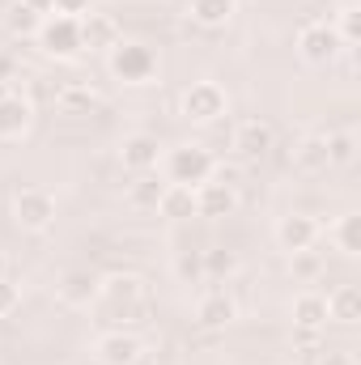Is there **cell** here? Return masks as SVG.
<instances>
[{
	"label": "cell",
	"mask_w": 361,
	"mask_h": 365,
	"mask_svg": "<svg viewBox=\"0 0 361 365\" xmlns=\"http://www.w3.org/2000/svg\"><path fill=\"white\" fill-rule=\"evenodd\" d=\"M145 297H149L145 276L111 272V276H98V297H93V306H98L106 319H136V314L145 310Z\"/></svg>",
	"instance_id": "6da1fadb"
},
{
	"label": "cell",
	"mask_w": 361,
	"mask_h": 365,
	"mask_svg": "<svg viewBox=\"0 0 361 365\" xmlns=\"http://www.w3.org/2000/svg\"><path fill=\"white\" fill-rule=\"evenodd\" d=\"M106 68L115 81L123 86H153L158 73H162V60L149 43H136V38H119V47L106 51Z\"/></svg>",
	"instance_id": "7a4b0ae2"
},
{
	"label": "cell",
	"mask_w": 361,
	"mask_h": 365,
	"mask_svg": "<svg viewBox=\"0 0 361 365\" xmlns=\"http://www.w3.org/2000/svg\"><path fill=\"white\" fill-rule=\"evenodd\" d=\"M162 170H166V182H179V187H200V182L213 179L217 162L204 145L187 140V145H175V149H162Z\"/></svg>",
	"instance_id": "3957f363"
},
{
	"label": "cell",
	"mask_w": 361,
	"mask_h": 365,
	"mask_svg": "<svg viewBox=\"0 0 361 365\" xmlns=\"http://www.w3.org/2000/svg\"><path fill=\"white\" fill-rule=\"evenodd\" d=\"M225 110H230V98H225V90H221L217 81H191L179 98V115L187 123H195V128L221 123Z\"/></svg>",
	"instance_id": "277c9868"
},
{
	"label": "cell",
	"mask_w": 361,
	"mask_h": 365,
	"mask_svg": "<svg viewBox=\"0 0 361 365\" xmlns=\"http://www.w3.org/2000/svg\"><path fill=\"white\" fill-rule=\"evenodd\" d=\"M298 56L310 68H327V64H336L345 56V43H340V34H336L332 21H306L298 30Z\"/></svg>",
	"instance_id": "5b68a950"
},
{
	"label": "cell",
	"mask_w": 361,
	"mask_h": 365,
	"mask_svg": "<svg viewBox=\"0 0 361 365\" xmlns=\"http://www.w3.org/2000/svg\"><path fill=\"white\" fill-rule=\"evenodd\" d=\"M34 38L43 47V56H51V60H77L81 56V21L77 17L51 13V17L39 21V34Z\"/></svg>",
	"instance_id": "8992f818"
},
{
	"label": "cell",
	"mask_w": 361,
	"mask_h": 365,
	"mask_svg": "<svg viewBox=\"0 0 361 365\" xmlns=\"http://www.w3.org/2000/svg\"><path fill=\"white\" fill-rule=\"evenodd\" d=\"M13 221L26 234H47L56 225V195L47 187H21L13 195Z\"/></svg>",
	"instance_id": "52a82bcc"
},
{
	"label": "cell",
	"mask_w": 361,
	"mask_h": 365,
	"mask_svg": "<svg viewBox=\"0 0 361 365\" xmlns=\"http://www.w3.org/2000/svg\"><path fill=\"white\" fill-rule=\"evenodd\" d=\"M119 166L128 175H153L162 166V140L153 132H128L119 140Z\"/></svg>",
	"instance_id": "ba28073f"
},
{
	"label": "cell",
	"mask_w": 361,
	"mask_h": 365,
	"mask_svg": "<svg viewBox=\"0 0 361 365\" xmlns=\"http://www.w3.org/2000/svg\"><path fill=\"white\" fill-rule=\"evenodd\" d=\"M319 238H323V225H319L310 212H289V217L276 221V247H280L285 255H293V251H315Z\"/></svg>",
	"instance_id": "9c48e42d"
},
{
	"label": "cell",
	"mask_w": 361,
	"mask_h": 365,
	"mask_svg": "<svg viewBox=\"0 0 361 365\" xmlns=\"http://www.w3.org/2000/svg\"><path fill=\"white\" fill-rule=\"evenodd\" d=\"M272 149H276V132L268 119H243L234 128V153L243 162H264Z\"/></svg>",
	"instance_id": "30bf717a"
},
{
	"label": "cell",
	"mask_w": 361,
	"mask_h": 365,
	"mask_svg": "<svg viewBox=\"0 0 361 365\" xmlns=\"http://www.w3.org/2000/svg\"><path fill=\"white\" fill-rule=\"evenodd\" d=\"M141 340L132 336V331H123V327H115V331H102L98 340H93V361L98 365H136L141 361Z\"/></svg>",
	"instance_id": "8fae6325"
},
{
	"label": "cell",
	"mask_w": 361,
	"mask_h": 365,
	"mask_svg": "<svg viewBox=\"0 0 361 365\" xmlns=\"http://www.w3.org/2000/svg\"><path fill=\"white\" fill-rule=\"evenodd\" d=\"M234 319H238V302L225 289H208L195 302V327H204V331H225Z\"/></svg>",
	"instance_id": "7c38bea8"
},
{
	"label": "cell",
	"mask_w": 361,
	"mask_h": 365,
	"mask_svg": "<svg viewBox=\"0 0 361 365\" xmlns=\"http://www.w3.org/2000/svg\"><path fill=\"white\" fill-rule=\"evenodd\" d=\"M238 208V187L221 179H208L195 187V217H208V221H221Z\"/></svg>",
	"instance_id": "4fadbf2b"
},
{
	"label": "cell",
	"mask_w": 361,
	"mask_h": 365,
	"mask_svg": "<svg viewBox=\"0 0 361 365\" xmlns=\"http://www.w3.org/2000/svg\"><path fill=\"white\" fill-rule=\"evenodd\" d=\"M119 38H123V30H119V21L111 17V13H86L81 17V51H98V56H106L111 47H119Z\"/></svg>",
	"instance_id": "5bb4252c"
},
{
	"label": "cell",
	"mask_w": 361,
	"mask_h": 365,
	"mask_svg": "<svg viewBox=\"0 0 361 365\" xmlns=\"http://www.w3.org/2000/svg\"><path fill=\"white\" fill-rule=\"evenodd\" d=\"M34 128V102L26 93L9 90V98L0 102V140H21Z\"/></svg>",
	"instance_id": "9a60e30c"
},
{
	"label": "cell",
	"mask_w": 361,
	"mask_h": 365,
	"mask_svg": "<svg viewBox=\"0 0 361 365\" xmlns=\"http://www.w3.org/2000/svg\"><path fill=\"white\" fill-rule=\"evenodd\" d=\"M56 297L64 306H73V310H86L98 297V276L90 268H68V272L60 276V284H56Z\"/></svg>",
	"instance_id": "2e32d148"
},
{
	"label": "cell",
	"mask_w": 361,
	"mask_h": 365,
	"mask_svg": "<svg viewBox=\"0 0 361 365\" xmlns=\"http://www.w3.org/2000/svg\"><path fill=\"white\" fill-rule=\"evenodd\" d=\"M323 302H327V323H340V327L361 323V289L357 284H340V289H332Z\"/></svg>",
	"instance_id": "e0dca14e"
},
{
	"label": "cell",
	"mask_w": 361,
	"mask_h": 365,
	"mask_svg": "<svg viewBox=\"0 0 361 365\" xmlns=\"http://www.w3.org/2000/svg\"><path fill=\"white\" fill-rule=\"evenodd\" d=\"M293 166L302 175H327L332 162H327V145H323V132H310L293 145Z\"/></svg>",
	"instance_id": "ac0fdd59"
},
{
	"label": "cell",
	"mask_w": 361,
	"mask_h": 365,
	"mask_svg": "<svg viewBox=\"0 0 361 365\" xmlns=\"http://www.w3.org/2000/svg\"><path fill=\"white\" fill-rule=\"evenodd\" d=\"M289 319H293V327H306V331H323L327 327V302H323V293H298L293 297V306H289Z\"/></svg>",
	"instance_id": "d6986e66"
},
{
	"label": "cell",
	"mask_w": 361,
	"mask_h": 365,
	"mask_svg": "<svg viewBox=\"0 0 361 365\" xmlns=\"http://www.w3.org/2000/svg\"><path fill=\"white\" fill-rule=\"evenodd\" d=\"M327 242H332L345 259H357L361 255V217L357 212H340V217L327 225Z\"/></svg>",
	"instance_id": "ffe728a7"
},
{
	"label": "cell",
	"mask_w": 361,
	"mask_h": 365,
	"mask_svg": "<svg viewBox=\"0 0 361 365\" xmlns=\"http://www.w3.org/2000/svg\"><path fill=\"white\" fill-rule=\"evenodd\" d=\"M187 13H191L195 26H204V30H221V26L234 21L238 0H187Z\"/></svg>",
	"instance_id": "44dd1931"
},
{
	"label": "cell",
	"mask_w": 361,
	"mask_h": 365,
	"mask_svg": "<svg viewBox=\"0 0 361 365\" xmlns=\"http://www.w3.org/2000/svg\"><path fill=\"white\" fill-rule=\"evenodd\" d=\"M162 191H166V179H158V175H136V179L128 182V204H132L136 212H158Z\"/></svg>",
	"instance_id": "7402d4cb"
},
{
	"label": "cell",
	"mask_w": 361,
	"mask_h": 365,
	"mask_svg": "<svg viewBox=\"0 0 361 365\" xmlns=\"http://www.w3.org/2000/svg\"><path fill=\"white\" fill-rule=\"evenodd\" d=\"M158 212L171 217V221H187V217H195V187L166 182V191H162V200H158Z\"/></svg>",
	"instance_id": "603a6c76"
},
{
	"label": "cell",
	"mask_w": 361,
	"mask_h": 365,
	"mask_svg": "<svg viewBox=\"0 0 361 365\" xmlns=\"http://www.w3.org/2000/svg\"><path fill=\"white\" fill-rule=\"evenodd\" d=\"M56 106H60L64 115H77V119H81V115H90V110L102 106V98H98L93 86H81V81H77V86H64V90L56 93Z\"/></svg>",
	"instance_id": "cb8c5ba5"
},
{
	"label": "cell",
	"mask_w": 361,
	"mask_h": 365,
	"mask_svg": "<svg viewBox=\"0 0 361 365\" xmlns=\"http://www.w3.org/2000/svg\"><path fill=\"white\" fill-rule=\"evenodd\" d=\"M200 259H204V280H230V276L238 272V255L225 251V247L200 251Z\"/></svg>",
	"instance_id": "d4e9b609"
},
{
	"label": "cell",
	"mask_w": 361,
	"mask_h": 365,
	"mask_svg": "<svg viewBox=\"0 0 361 365\" xmlns=\"http://www.w3.org/2000/svg\"><path fill=\"white\" fill-rule=\"evenodd\" d=\"M323 145H327V162L332 166H349L353 158H357V140H353V132H323Z\"/></svg>",
	"instance_id": "484cf974"
},
{
	"label": "cell",
	"mask_w": 361,
	"mask_h": 365,
	"mask_svg": "<svg viewBox=\"0 0 361 365\" xmlns=\"http://www.w3.org/2000/svg\"><path fill=\"white\" fill-rule=\"evenodd\" d=\"M289 276H293L298 284L319 280V276H323V255H319V251H293V255H289Z\"/></svg>",
	"instance_id": "4316f807"
},
{
	"label": "cell",
	"mask_w": 361,
	"mask_h": 365,
	"mask_svg": "<svg viewBox=\"0 0 361 365\" xmlns=\"http://www.w3.org/2000/svg\"><path fill=\"white\" fill-rule=\"evenodd\" d=\"M39 21H43V17L30 13V9L17 4V0H13V9H9V17H4V26H9L13 38H34V34H39Z\"/></svg>",
	"instance_id": "83f0119b"
},
{
	"label": "cell",
	"mask_w": 361,
	"mask_h": 365,
	"mask_svg": "<svg viewBox=\"0 0 361 365\" xmlns=\"http://www.w3.org/2000/svg\"><path fill=\"white\" fill-rule=\"evenodd\" d=\"M332 26H336V34H340L345 51H353V47H357V38H361V13H357V4H353V0H345V4H340V21H332Z\"/></svg>",
	"instance_id": "f1b7e54d"
},
{
	"label": "cell",
	"mask_w": 361,
	"mask_h": 365,
	"mask_svg": "<svg viewBox=\"0 0 361 365\" xmlns=\"http://www.w3.org/2000/svg\"><path fill=\"white\" fill-rule=\"evenodd\" d=\"M175 276H179V284H200V280H204V259H200V251L175 255Z\"/></svg>",
	"instance_id": "f546056e"
},
{
	"label": "cell",
	"mask_w": 361,
	"mask_h": 365,
	"mask_svg": "<svg viewBox=\"0 0 361 365\" xmlns=\"http://www.w3.org/2000/svg\"><path fill=\"white\" fill-rule=\"evenodd\" d=\"M17 306H21V289H17L9 276H0V319H9Z\"/></svg>",
	"instance_id": "4dcf8cb0"
},
{
	"label": "cell",
	"mask_w": 361,
	"mask_h": 365,
	"mask_svg": "<svg viewBox=\"0 0 361 365\" xmlns=\"http://www.w3.org/2000/svg\"><path fill=\"white\" fill-rule=\"evenodd\" d=\"M93 4H98V0H56V13H60V17H77V21H81L86 13H93Z\"/></svg>",
	"instance_id": "1f68e13d"
},
{
	"label": "cell",
	"mask_w": 361,
	"mask_h": 365,
	"mask_svg": "<svg viewBox=\"0 0 361 365\" xmlns=\"http://www.w3.org/2000/svg\"><path fill=\"white\" fill-rule=\"evenodd\" d=\"M315 365H357L349 349H315Z\"/></svg>",
	"instance_id": "d6a6232c"
},
{
	"label": "cell",
	"mask_w": 361,
	"mask_h": 365,
	"mask_svg": "<svg viewBox=\"0 0 361 365\" xmlns=\"http://www.w3.org/2000/svg\"><path fill=\"white\" fill-rule=\"evenodd\" d=\"M293 340H298V349H306V353L323 349V331H306V327H293Z\"/></svg>",
	"instance_id": "836d02e7"
},
{
	"label": "cell",
	"mask_w": 361,
	"mask_h": 365,
	"mask_svg": "<svg viewBox=\"0 0 361 365\" xmlns=\"http://www.w3.org/2000/svg\"><path fill=\"white\" fill-rule=\"evenodd\" d=\"M17 4H26V9L39 13V17H51V13H56V0H17Z\"/></svg>",
	"instance_id": "e575fe53"
},
{
	"label": "cell",
	"mask_w": 361,
	"mask_h": 365,
	"mask_svg": "<svg viewBox=\"0 0 361 365\" xmlns=\"http://www.w3.org/2000/svg\"><path fill=\"white\" fill-rule=\"evenodd\" d=\"M13 77H17V60L13 56H0V81L13 86Z\"/></svg>",
	"instance_id": "d590c367"
},
{
	"label": "cell",
	"mask_w": 361,
	"mask_h": 365,
	"mask_svg": "<svg viewBox=\"0 0 361 365\" xmlns=\"http://www.w3.org/2000/svg\"><path fill=\"white\" fill-rule=\"evenodd\" d=\"M0 276H9V259L4 255H0Z\"/></svg>",
	"instance_id": "8d00e7d4"
},
{
	"label": "cell",
	"mask_w": 361,
	"mask_h": 365,
	"mask_svg": "<svg viewBox=\"0 0 361 365\" xmlns=\"http://www.w3.org/2000/svg\"><path fill=\"white\" fill-rule=\"evenodd\" d=\"M9 90H13V86H4V81H0V102H4V98H9Z\"/></svg>",
	"instance_id": "74e56055"
}]
</instances>
